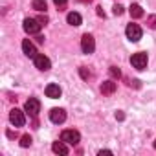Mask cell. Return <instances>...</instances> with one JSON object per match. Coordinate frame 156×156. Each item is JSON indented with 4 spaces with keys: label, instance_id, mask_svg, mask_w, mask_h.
I'll use <instances>...</instances> for the list:
<instances>
[{
    "label": "cell",
    "instance_id": "obj_22",
    "mask_svg": "<svg viewBox=\"0 0 156 156\" xmlns=\"http://www.w3.org/2000/svg\"><path fill=\"white\" fill-rule=\"evenodd\" d=\"M123 13V8L121 6H114V15H121Z\"/></svg>",
    "mask_w": 156,
    "mask_h": 156
},
{
    "label": "cell",
    "instance_id": "obj_23",
    "mask_svg": "<svg viewBox=\"0 0 156 156\" xmlns=\"http://www.w3.org/2000/svg\"><path fill=\"white\" fill-rule=\"evenodd\" d=\"M39 20H41V24H42V26H44V24H46V22H48V17H39Z\"/></svg>",
    "mask_w": 156,
    "mask_h": 156
},
{
    "label": "cell",
    "instance_id": "obj_20",
    "mask_svg": "<svg viewBox=\"0 0 156 156\" xmlns=\"http://www.w3.org/2000/svg\"><path fill=\"white\" fill-rule=\"evenodd\" d=\"M66 2H68V0H53V4H55L57 8H64V6H66Z\"/></svg>",
    "mask_w": 156,
    "mask_h": 156
},
{
    "label": "cell",
    "instance_id": "obj_6",
    "mask_svg": "<svg viewBox=\"0 0 156 156\" xmlns=\"http://www.w3.org/2000/svg\"><path fill=\"white\" fill-rule=\"evenodd\" d=\"M81 50H83L85 53H92V51L96 50V41H94L92 35H88V33L83 35V39H81Z\"/></svg>",
    "mask_w": 156,
    "mask_h": 156
},
{
    "label": "cell",
    "instance_id": "obj_24",
    "mask_svg": "<svg viewBox=\"0 0 156 156\" xmlns=\"http://www.w3.org/2000/svg\"><path fill=\"white\" fill-rule=\"evenodd\" d=\"M98 15H99V17H105V11H103V8H98Z\"/></svg>",
    "mask_w": 156,
    "mask_h": 156
},
{
    "label": "cell",
    "instance_id": "obj_16",
    "mask_svg": "<svg viewBox=\"0 0 156 156\" xmlns=\"http://www.w3.org/2000/svg\"><path fill=\"white\" fill-rule=\"evenodd\" d=\"M31 6H33V9L35 11H46L48 9V6H46V0H33V2H31Z\"/></svg>",
    "mask_w": 156,
    "mask_h": 156
},
{
    "label": "cell",
    "instance_id": "obj_9",
    "mask_svg": "<svg viewBox=\"0 0 156 156\" xmlns=\"http://www.w3.org/2000/svg\"><path fill=\"white\" fill-rule=\"evenodd\" d=\"M50 119L53 121V123H62L64 119H66V112L62 110V108H51V112H50Z\"/></svg>",
    "mask_w": 156,
    "mask_h": 156
},
{
    "label": "cell",
    "instance_id": "obj_15",
    "mask_svg": "<svg viewBox=\"0 0 156 156\" xmlns=\"http://www.w3.org/2000/svg\"><path fill=\"white\" fill-rule=\"evenodd\" d=\"M129 11H130V17H132V19H141V17H143V9H141L140 4H132V6L129 8Z\"/></svg>",
    "mask_w": 156,
    "mask_h": 156
},
{
    "label": "cell",
    "instance_id": "obj_18",
    "mask_svg": "<svg viewBox=\"0 0 156 156\" xmlns=\"http://www.w3.org/2000/svg\"><path fill=\"white\" fill-rule=\"evenodd\" d=\"M20 145H22V147H30V145H31V138H30L28 134L22 136V138H20Z\"/></svg>",
    "mask_w": 156,
    "mask_h": 156
},
{
    "label": "cell",
    "instance_id": "obj_14",
    "mask_svg": "<svg viewBox=\"0 0 156 156\" xmlns=\"http://www.w3.org/2000/svg\"><path fill=\"white\" fill-rule=\"evenodd\" d=\"M101 92H103L105 96L114 94V92H116V83H114V81H105V83L101 85Z\"/></svg>",
    "mask_w": 156,
    "mask_h": 156
},
{
    "label": "cell",
    "instance_id": "obj_7",
    "mask_svg": "<svg viewBox=\"0 0 156 156\" xmlns=\"http://www.w3.org/2000/svg\"><path fill=\"white\" fill-rule=\"evenodd\" d=\"M9 121H11L15 127H22V125L26 123L24 112H22V110H19V108H13V110L9 112Z\"/></svg>",
    "mask_w": 156,
    "mask_h": 156
},
{
    "label": "cell",
    "instance_id": "obj_11",
    "mask_svg": "<svg viewBox=\"0 0 156 156\" xmlns=\"http://www.w3.org/2000/svg\"><path fill=\"white\" fill-rule=\"evenodd\" d=\"M66 145H68V143L62 141V140H61V141H55V143L51 145V151H53L55 154H62V156H64V154H68V147H66Z\"/></svg>",
    "mask_w": 156,
    "mask_h": 156
},
{
    "label": "cell",
    "instance_id": "obj_1",
    "mask_svg": "<svg viewBox=\"0 0 156 156\" xmlns=\"http://www.w3.org/2000/svg\"><path fill=\"white\" fill-rule=\"evenodd\" d=\"M42 24L39 19H24V31L30 33V35H39Z\"/></svg>",
    "mask_w": 156,
    "mask_h": 156
},
{
    "label": "cell",
    "instance_id": "obj_12",
    "mask_svg": "<svg viewBox=\"0 0 156 156\" xmlns=\"http://www.w3.org/2000/svg\"><path fill=\"white\" fill-rule=\"evenodd\" d=\"M46 96L51 98V99H57V98H61V88L57 85H48L46 87Z\"/></svg>",
    "mask_w": 156,
    "mask_h": 156
},
{
    "label": "cell",
    "instance_id": "obj_5",
    "mask_svg": "<svg viewBox=\"0 0 156 156\" xmlns=\"http://www.w3.org/2000/svg\"><path fill=\"white\" fill-rule=\"evenodd\" d=\"M24 110L30 114V116H37L39 112H41V101L39 99H35V98H30L28 101H26V105H24Z\"/></svg>",
    "mask_w": 156,
    "mask_h": 156
},
{
    "label": "cell",
    "instance_id": "obj_21",
    "mask_svg": "<svg viewBox=\"0 0 156 156\" xmlns=\"http://www.w3.org/2000/svg\"><path fill=\"white\" fill-rule=\"evenodd\" d=\"M81 75L85 77V79H88V77H90V72H87V68L83 66V68H81Z\"/></svg>",
    "mask_w": 156,
    "mask_h": 156
},
{
    "label": "cell",
    "instance_id": "obj_27",
    "mask_svg": "<svg viewBox=\"0 0 156 156\" xmlns=\"http://www.w3.org/2000/svg\"><path fill=\"white\" fill-rule=\"evenodd\" d=\"M154 149H156V140H154Z\"/></svg>",
    "mask_w": 156,
    "mask_h": 156
},
{
    "label": "cell",
    "instance_id": "obj_8",
    "mask_svg": "<svg viewBox=\"0 0 156 156\" xmlns=\"http://www.w3.org/2000/svg\"><path fill=\"white\" fill-rule=\"evenodd\" d=\"M33 61H35V66H37L39 70H42V72H46V70H50V68H51L50 59H48L46 55H42V53H37V55L33 57Z\"/></svg>",
    "mask_w": 156,
    "mask_h": 156
},
{
    "label": "cell",
    "instance_id": "obj_13",
    "mask_svg": "<svg viewBox=\"0 0 156 156\" xmlns=\"http://www.w3.org/2000/svg\"><path fill=\"white\" fill-rule=\"evenodd\" d=\"M66 20H68V24H72V26H81V22H83V19H81V15H79V13H75V11H72V13H68V17H66Z\"/></svg>",
    "mask_w": 156,
    "mask_h": 156
},
{
    "label": "cell",
    "instance_id": "obj_2",
    "mask_svg": "<svg viewBox=\"0 0 156 156\" xmlns=\"http://www.w3.org/2000/svg\"><path fill=\"white\" fill-rule=\"evenodd\" d=\"M61 140H62V141H66L68 145H77V143L81 141V136H79V132H77V130L68 129V130H62Z\"/></svg>",
    "mask_w": 156,
    "mask_h": 156
},
{
    "label": "cell",
    "instance_id": "obj_26",
    "mask_svg": "<svg viewBox=\"0 0 156 156\" xmlns=\"http://www.w3.org/2000/svg\"><path fill=\"white\" fill-rule=\"evenodd\" d=\"M81 2H90V0H81Z\"/></svg>",
    "mask_w": 156,
    "mask_h": 156
},
{
    "label": "cell",
    "instance_id": "obj_19",
    "mask_svg": "<svg viewBox=\"0 0 156 156\" xmlns=\"http://www.w3.org/2000/svg\"><path fill=\"white\" fill-rule=\"evenodd\" d=\"M147 24H149V28L156 30V15H151V17H147Z\"/></svg>",
    "mask_w": 156,
    "mask_h": 156
},
{
    "label": "cell",
    "instance_id": "obj_10",
    "mask_svg": "<svg viewBox=\"0 0 156 156\" xmlns=\"http://www.w3.org/2000/svg\"><path fill=\"white\" fill-rule=\"evenodd\" d=\"M22 51H24L28 57H35V55H37V50H35L33 42H30V39H24V41H22Z\"/></svg>",
    "mask_w": 156,
    "mask_h": 156
},
{
    "label": "cell",
    "instance_id": "obj_17",
    "mask_svg": "<svg viewBox=\"0 0 156 156\" xmlns=\"http://www.w3.org/2000/svg\"><path fill=\"white\" fill-rule=\"evenodd\" d=\"M110 75L112 77H116V79H119V77H121V72H119V68H116V66H110Z\"/></svg>",
    "mask_w": 156,
    "mask_h": 156
},
{
    "label": "cell",
    "instance_id": "obj_3",
    "mask_svg": "<svg viewBox=\"0 0 156 156\" xmlns=\"http://www.w3.org/2000/svg\"><path fill=\"white\" fill-rule=\"evenodd\" d=\"M130 64H132L136 70H143V68L147 66V53H143V51L134 53V55L130 57Z\"/></svg>",
    "mask_w": 156,
    "mask_h": 156
},
{
    "label": "cell",
    "instance_id": "obj_4",
    "mask_svg": "<svg viewBox=\"0 0 156 156\" xmlns=\"http://www.w3.org/2000/svg\"><path fill=\"white\" fill-rule=\"evenodd\" d=\"M125 33H127V37H129V41H132V42H138L140 39H141V28L138 26V24H129L127 26V30H125Z\"/></svg>",
    "mask_w": 156,
    "mask_h": 156
},
{
    "label": "cell",
    "instance_id": "obj_25",
    "mask_svg": "<svg viewBox=\"0 0 156 156\" xmlns=\"http://www.w3.org/2000/svg\"><path fill=\"white\" fill-rule=\"evenodd\" d=\"M116 118H118V119H123L125 116H123V112H116Z\"/></svg>",
    "mask_w": 156,
    "mask_h": 156
}]
</instances>
